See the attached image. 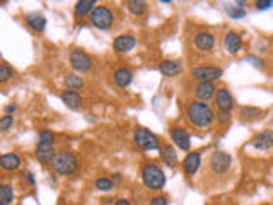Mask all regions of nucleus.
I'll use <instances>...</instances> for the list:
<instances>
[{
	"instance_id": "obj_17",
	"label": "nucleus",
	"mask_w": 273,
	"mask_h": 205,
	"mask_svg": "<svg viewBox=\"0 0 273 205\" xmlns=\"http://www.w3.org/2000/svg\"><path fill=\"white\" fill-rule=\"evenodd\" d=\"M183 70V64L179 60H162L159 64V72L164 77H176Z\"/></svg>"
},
{
	"instance_id": "obj_34",
	"label": "nucleus",
	"mask_w": 273,
	"mask_h": 205,
	"mask_svg": "<svg viewBox=\"0 0 273 205\" xmlns=\"http://www.w3.org/2000/svg\"><path fill=\"white\" fill-rule=\"evenodd\" d=\"M244 62H250V64H253L254 67H260V68H263V67H265L263 60H261V58H256V57H253V55H248V57L244 58Z\"/></svg>"
},
{
	"instance_id": "obj_38",
	"label": "nucleus",
	"mask_w": 273,
	"mask_h": 205,
	"mask_svg": "<svg viewBox=\"0 0 273 205\" xmlns=\"http://www.w3.org/2000/svg\"><path fill=\"white\" fill-rule=\"evenodd\" d=\"M26 178L29 180V185H31V186L36 185V182H34V176H33V173H31V171H27V173H26Z\"/></svg>"
},
{
	"instance_id": "obj_9",
	"label": "nucleus",
	"mask_w": 273,
	"mask_h": 205,
	"mask_svg": "<svg viewBox=\"0 0 273 205\" xmlns=\"http://www.w3.org/2000/svg\"><path fill=\"white\" fill-rule=\"evenodd\" d=\"M70 65L75 72H82V74H85V72H89L92 68V58L89 57L85 51L74 50L70 53Z\"/></svg>"
},
{
	"instance_id": "obj_1",
	"label": "nucleus",
	"mask_w": 273,
	"mask_h": 205,
	"mask_svg": "<svg viewBox=\"0 0 273 205\" xmlns=\"http://www.w3.org/2000/svg\"><path fill=\"white\" fill-rule=\"evenodd\" d=\"M186 118H188L189 123L195 125V127L205 128L213 123L215 114H213V110L207 103L193 101L186 106Z\"/></svg>"
},
{
	"instance_id": "obj_8",
	"label": "nucleus",
	"mask_w": 273,
	"mask_h": 205,
	"mask_svg": "<svg viewBox=\"0 0 273 205\" xmlns=\"http://www.w3.org/2000/svg\"><path fill=\"white\" fill-rule=\"evenodd\" d=\"M222 75H224L222 68L213 67V65H202V67H196L191 72V77L196 79L198 82H213L222 77Z\"/></svg>"
},
{
	"instance_id": "obj_27",
	"label": "nucleus",
	"mask_w": 273,
	"mask_h": 205,
	"mask_svg": "<svg viewBox=\"0 0 273 205\" xmlns=\"http://www.w3.org/2000/svg\"><path fill=\"white\" fill-rule=\"evenodd\" d=\"M14 202V190L10 185L0 186V205H9Z\"/></svg>"
},
{
	"instance_id": "obj_4",
	"label": "nucleus",
	"mask_w": 273,
	"mask_h": 205,
	"mask_svg": "<svg viewBox=\"0 0 273 205\" xmlns=\"http://www.w3.org/2000/svg\"><path fill=\"white\" fill-rule=\"evenodd\" d=\"M57 152H55V135L50 130H41L40 142L36 147V159L41 164H51Z\"/></svg>"
},
{
	"instance_id": "obj_3",
	"label": "nucleus",
	"mask_w": 273,
	"mask_h": 205,
	"mask_svg": "<svg viewBox=\"0 0 273 205\" xmlns=\"http://www.w3.org/2000/svg\"><path fill=\"white\" fill-rule=\"evenodd\" d=\"M142 182L147 186L148 190H162L166 186V175L157 164L154 162H147V164L142 166Z\"/></svg>"
},
{
	"instance_id": "obj_7",
	"label": "nucleus",
	"mask_w": 273,
	"mask_h": 205,
	"mask_svg": "<svg viewBox=\"0 0 273 205\" xmlns=\"http://www.w3.org/2000/svg\"><path fill=\"white\" fill-rule=\"evenodd\" d=\"M232 166V158H231L229 152L217 151L210 158V169H212L215 175H226L227 171Z\"/></svg>"
},
{
	"instance_id": "obj_5",
	"label": "nucleus",
	"mask_w": 273,
	"mask_h": 205,
	"mask_svg": "<svg viewBox=\"0 0 273 205\" xmlns=\"http://www.w3.org/2000/svg\"><path fill=\"white\" fill-rule=\"evenodd\" d=\"M89 23L96 29H111L113 24H115V14H113V10L108 5H98L91 12V16H89Z\"/></svg>"
},
{
	"instance_id": "obj_31",
	"label": "nucleus",
	"mask_w": 273,
	"mask_h": 205,
	"mask_svg": "<svg viewBox=\"0 0 273 205\" xmlns=\"http://www.w3.org/2000/svg\"><path fill=\"white\" fill-rule=\"evenodd\" d=\"M227 16L232 17V19H243L246 16V9L244 7H227Z\"/></svg>"
},
{
	"instance_id": "obj_25",
	"label": "nucleus",
	"mask_w": 273,
	"mask_h": 205,
	"mask_svg": "<svg viewBox=\"0 0 273 205\" xmlns=\"http://www.w3.org/2000/svg\"><path fill=\"white\" fill-rule=\"evenodd\" d=\"M125 5H126V9H128V12L133 14V16H137V17L144 16L148 9L147 2H144V0H128Z\"/></svg>"
},
{
	"instance_id": "obj_37",
	"label": "nucleus",
	"mask_w": 273,
	"mask_h": 205,
	"mask_svg": "<svg viewBox=\"0 0 273 205\" xmlns=\"http://www.w3.org/2000/svg\"><path fill=\"white\" fill-rule=\"evenodd\" d=\"M16 111H17V104H7L5 106V114L16 113Z\"/></svg>"
},
{
	"instance_id": "obj_36",
	"label": "nucleus",
	"mask_w": 273,
	"mask_h": 205,
	"mask_svg": "<svg viewBox=\"0 0 273 205\" xmlns=\"http://www.w3.org/2000/svg\"><path fill=\"white\" fill-rule=\"evenodd\" d=\"M215 118L219 120V123H227L229 121V113H219Z\"/></svg>"
},
{
	"instance_id": "obj_6",
	"label": "nucleus",
	"mask_w": 273,
	"mask_h": 205,
	"mask_svg": "<svg viewBox=\"0 0 273 205\" xmlns=\"http://www.w3.org/2000/svg\"><path fill=\"white\" fill-rule=\"evenodd\" d=\"M133 140H135V144L140 149H144V151H157V149H161V140H159L157 135L152 134L150 130H147V128H144V127L135 128V132H133Z\"/></svg>"
},
{
	"instance_id": "obj_33",
	"label": "nucleus",
	"mask_w": 273,
	"mask_h": 205,
	"mask_svg": "<svg viewBox=\"0 0 273 205\" xmlns=\"http://www.w3.org/2000/svg\"><path fill=\"white\" fill-rule=\"evenodd\" d=\"M254 5H256L258 10H268L270 7H273V0H258Z\"/></svg>"
},
{
	"instance_id": "obj_30",
	"label": "nucleus",
	"mask_w": 273,
	"mask_h": 205,
	"mask_svg": "<svg viewBox=\"0 0 273 205\" xmlns=\"http://www.w3.org/2000/svg\"><path fill=\"white\" fill-rule=\"evenodd\" d=\"M113 186H115V183H113V180H109V178H98L96 180V188L101 190V192H109Z\"/></svg>"
},
{
	"instance_id": "obj_32",
	"label": "nucleus",
	"mask_w": 273,
	"mask_h": 205,
	"mask_svg": "<svg viewBox=\"0 0 273 205\" xmlns=\"http://www.w3.org/2000/svg\"><path fill=\"white\" fill-rule=\"evenodd\" d=\"M12 125H14V116H12V114H3V116L0 118V130H2V132L9 130Z\"/></svg>"
},
{
	"instance_id": "obj_14",
	"label": "nucleus",
	"mask_w": 273,
	"mask_h": 205,
	"mask_svg": "<svg viewBox=\"0 0 273 205\" xmlns=\"http://www.w3.org/2000/svg\"><path fill=\"white\" fill-rule=\"evenodd\" d=\"M137 40L133 34H122L113 41V48H115L116 53H128L135 48Z\"/></svg>"
},
{
	"instance_id": "obj_15",
	"label": "nucleus",
	"mask_w": 273,
	"mask_h": 205,
	"mask_svg": "<svg viewBox=\"0 0 273 205\" xmlns=\"http://www.w3.org/2000/svg\"><path fill=\"white\" fill-rule=\"evenodd\" d=\"M251 145L258 151H268L273 147V130H263L256 134L251 140Z\"/></svg>"
},
{
	"instance_id": "obj_20",
	"label": "nucleus",
	"mask_w": 273,
	"mask_h": 205,
	"mask_svg": "<svg viewBox=\"0 0 273 205\" xmlns=\"http://www.w3.org/2000/svg\"><path fill=\"white\" fill-rule=\"evenodd\" d=\"M159 151H161V161L164 162V166L174 168V166L178 164V152H176L171 145H168V144L161 145Z\"/></svg>"
},
{
	"instance_id": "obj_12",
	"label": "nucleus",
	"mask_w": 273,
	"mask_h": 205,
	"mask_svg": "<svg viewBox=\"0 0 273 205\" xmlns=\"http://www.w3.org/2000/svg\"><path fill=\"white\" fill-rule=\"evenodd\" d=\"M169 134H171V140L174 142L176 147L181 149V151H189V145L191 144H189V135L185 128L172 127L171 130H169Z\"/></svg>"
},
{
	"instance_id": "obj_2",
	"label": "nucleus",
	"mask_w": 273,
	"mask_h": 205,
	"mask_svg": "<svg viewBox=\"0 0 273 205\" xmlns=\"http://www.w3.org/2000/svg\"><path fill=\"white\" fill-rule=\"evenodd\" d=\"M50 166H51V169L57 173V175L70 176V175H74V173L77 171L79 161H77V156H75L74 152L58 151Z\"/></svg>"
},
{
	"instance_id": "obj_21",
	"label": "nucleus",
	"mask_w": 273,
	"mask_h": 205,
	"mask_svg": "<svg viewBox=\"0 0 273 205\" xmlns=\"http://www.w3.org/2000/svg\"><path fill=\"white\" fill-rule=\"evenodd\" d=\"M0 166H2V169H5V171H16V169H19V166H21L19 154H16V152H7V154H3L2 158H0Z\"/></svg>"
},
{
	"instance_id": "obj_22",
	"label": "nucleus",
	"mask_w": 273,
	"mask_h": 205,
	"mask_svg": "<svg viewBox=\"0 0 273 205\" xmlns=\"http://www.w3.org/2000/svg\"><path fill=\"white\" fill-rule=\"evenodd\" d=\"M26 23H27V26H29L33 31H36V33H43L44 27H46V19H44V16L40 12L27 14Z\"/></svg>"
},
{
	"instance_id": "obj_29",
	"label": "nucleus",
	"mask_w": 273,
	"mask_h": 205,
	"mask_svg": "<svg viewBox=\"0 0 273 205\" xmlns=\"http://www.w3.org/2000/svg\"><path fill=\"white\" fill-rule=\"evenodd\" d=\"M14 74H16V70L7 62H2V65H0V82L5 84L7 81H10L14 77Z\"/></svg>"
},
{
	"instance_id": "obj_39",
	"label": "nucleus",
	"mask_w": 273,
	"mask_h": 205,
	"mask_svg": "<svg viewBox=\"0 0 273 205\" xmlns=\"http://www.w3.org/2000/svg\"><path fill=\"white\" fill-rule=\"evenodd\" d=\"M115 205H132V204H130L126 199H118V200L115 202Z\"/></svg>"
},
{
	"instance_id": "obj_13",
	"label": "nucleus",
	"mask_w": 273,
	"mask_h": 205,
	"mask_svg": "<svg viewBox=\"0 0 273 205\" xmlns=\"http://www.w3.org/2000/svg\"><path fill=\"white\" fill-rule=\"evenodd\" d=\"M215 92H217V86L213 82H198L195 86V96L202 103H207L209 99L215 98Z\"/></svg>"
},
{
	"instance_id": "obj_19",
	"label": "nucleus",
	"mask_w": 273,
	"mask_h": 205,
	"mask_svg": "<svg viewBox=\"0 0 273 205\" xmlns=\"http://www.w3.org/2000/svg\"><path fill=\"white\" fill-rule=\"evenodd\" d=\"M113 79H115L116 88L125 89V88H128V86L132 84L133 74H132V70H130V68L122 67V68H118V70H115V74H113Z\"/></svg>"
},
{
	"instance_id": "obj_18",
	"label": "nucleus",
	"mask_w": 273,
	"mask_h": 205,
	"mask_svg": "<svg viewBox=\"0 0 273 205\" xmlns=\"http://www.w3.org/2000/svg\"><path fill=\"white\" fill-rule=\"evenodd\" d=\"M200 164H202L200 152H189V154H186V158L183 159V169H185L186 175L193 176L200 169Z\"/></svg>"
},
{
	"instance_id": "obj_35",
	"label": "nucleus",
	"mask_w": 273,
	"mask_h": 205,
	"mask_svg": "<svg viewBox=\"0 0 273 205\" xmlns=\"http://www.w3.org/2000/svg\"><path fill=\"white\" fill-rule=\"evenodd\" d=\"M150 205H168V199L162 197V195H157L150 200Z\"/></svg>"
},
{
	"instance_id": "obj_11",
	"label": "nucleus",
	"mask_w": 273,
	"mask_h": 205,
	"mask_svg": "<svg viewBox=\"0 0 273 205\" xmlns=\"http://www.w3.org/2000/svg\"><path fill=\"white\" fill-rule=\"evenodd\" d=\"M193 45H195V48L198 51L209 53V51H212L213 46H215V38H213V34L209 33V31H202V33H198L195 36Z\"/></svg>"
},
{
	"instance_id": "obj_16",
	"label": "nucleus",
	"mask_w": 273,
	"mask_h": 205,
	"mask_svg": "<svg viewBox=\"0 0 273 205\" xmlns=\"http://www.w3.org/2000/svg\"><path fill=\"white\" fill-rule=\"evenodd\" d=\"M224 48L227 50V53L236 55L243 50V38L239 36L234 31H229V33L224 36Z\"/></svg>"
},
{
	"instance_id": "obj_10",
	"label": "nucleus",
	"mask_w": 273,
	"mask_h": 205,
	"mask_svg": "<svg viewBox=\"0 0 273 205\" xmlns=\"http://www.w3.org/2000/svg\"><path fill=\"white\" fill-rule=\"evenodd\" d=\"M234 104H236V103H234V98H232V94H231L229 89H227V88L217 89V92H215V106H217V110H219V113H229L231 114Z\"/></svg>"
},
{
	"instance_id": "obj_23",
	"label": "nucleus",
	"mask_w": 273,
	"mask_h": 205,
	"mask_svg": "<svg viewBox=\"0 0 273 205\" xmlns=\"http://www.w3.org/2000/svg\"><path fill=\"white\" fill-rule=\"evenodd\" d=\"M96 0H81V2L75 3V9H74V14L77 19H82V17L85 16H91V12L96 9Z\"/></svg>"
},
{
	"instance_id": "obj_28",
	"label": "nucleus",
	"mask_w": 273,
	"mask_h": 205,
	"mask_svg": "<svg viewBox=\"0 0 273 205\" xmlns=\"http://www.w3.org/2000/svg\"><path fill=\"white\" fill-rule=\"evenodd\" d=\"M65 86H67L70 91H77V89L84 88V81H82V77H79V75L68 74L67 77H65Z\"/></svg>"
},
{
	"instance_id": "obj_26",
	"label": "nucleus",
	"mask_w": 273,
	"mask_h": 205,
	"mask_svg": "<svg viewBox=\"0 0 273 205\" xmlns=\"http://www.w3.org/2000/svg\"><path fill=\"white\" fill-rule=\"evenodd\" d=\"M263 114V110L256 106H243L239 110V116L243 120H256V118H261Z\"/></svg>"
},
{
	"instance_id": "obj_24",
	"label": "nucleus",
	"mask_w": 273,
	"mask_h": 205,
	"mask_svg": "<svg viewBox=\"0 0 273 205\" xmlns=\"http://www.w3.org/2000/svg\"><path fill=\"white\" fill-rule=\"evenodd\" d=\"M62 103H63L67 108H70V110H75V108H79L82 104V98L77 91H70V89H67V91L62 92Z\"/></svg>"
}]
</instances>
